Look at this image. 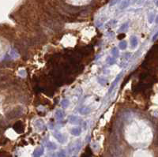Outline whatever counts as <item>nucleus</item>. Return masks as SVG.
I'll return each mask as SVG.
<instances>
[{
  "instance_id": "nucleus-1",
  "label": "nucleus",
  "mask_w": 158,
  "mask_h": 157,
  "mask_svg": "<svg viewBox=\"0 0 158 157\" xmlns=\"http://www.w3.org/2000/svg\"><path fill=\"white\" fill-rule=\"evenodd\" d=\"M13 128L18 133H22L24 132V125H23L22 122L21 121L17 122L14 125Z\"/></svg>"
},
{
  "instance_id": "nucleus-2",
  "label": "nucleus",
  "mask_w": 158,
  "mask_h": 157,
  "mask_svg": "<svg viewBox=\"0 0 158 157\" xmlns=\"http://www.w3.org/2000/svg\"><path fill=\"white\" fill-rule=\"evenodd\" d=\"M121 77H122V73L120 74H119L118 76L115 77V81H113L112 82V85H111V87H110V88H109V90H108V93H111L112 92V91L114 89V88L115 87V85H117V83H118V81H119V79L121 78Z\"/></svg>"
},
{
  "instance_id": "nucleus-3",
  "label": "nucleus",
  "mask_w": 158,
  "mask_h": 157,
  "mask_svg": "<svg viewBox=\"0 0 158 157\" xmlns=\"http://www.w3.org/2000/svg\"><path fill=\"white\" fill-rule=\"evenodd\" d=\"M131 48H135L137 46H138V38L135 36H133L131 37Z\"/></svg>"
},
{
  "instance_id": "nucleus-4",
  "label": "nucleus",
  "mask_w": 158,
  "mask_h": 157,
  "mask_svg": "<svg viewBox=\"0 0 158 157\" xmlns=\"http://www.w3.org/2000/svg\"><path fill=\"white\" fill-rule=\"evenodd\" d=\"M89 111H90V109H89L88 107H82L81 108H80L79 110V113L82 114V115L89 114Z\"/></svg>"
},
{
  "instance_id": "nucleus-5",
  "label": "nucleus",
  "mask_w": 158,
  "mask_h": 157,
  "mask_svg": "<svg viewBox=\"0 0 158 157\" xmlns=\"http://www.w3.org/2000/svg\"><path fill=\"white\" fill-rule=\"evenodd\" d=\"M69 122L72 124H77L80 122V120L77 117L74 116V115H70L69 117Z\"/></svg>"
},
{
  "instance_id": "nucleus-6",
  "label": "nucleus",
  "mask_w": 158,
  "mask_h": 157,
  "mask_svg": "<svg viewBox=\"0 0 158 157\" xmlns=\"http://www.w3.org/2000/svg\"><path fill=\"white\" fill-rule=\"evenodd\" d=\"M55 116L58 119H62L64 118L65 113L63 111H61V110H57L55 112Z\"/></svg>"
},
{
  "instance_id": "nucleus-7",
  "label": "nucleus",
  "mask_w": 158,
  "mask_h": 157,
  "mask_svg": "<svg viewBox=\"0 0 158 157\" xmlns=\"http://www.w3.org/2000/svg\"><path fill=\"white\" fill-rule=\"evenodd\" d=\"M129 5H130V0H123V1L122 2L121 6H120V9H121V10L126 9Z\"/></svg>"
},
{
  "instance_id": "nucleus-8",
  "label": "nucleus",
  "mask_w": 158,
  "mask_h": 157,
  "mask_svg": "<svg viewBox=\"0 0 158 157\" xmlns=\"http://www.w3.org/2000/svg\"><path fill=\"white\" fill-rule=\"evenodd\" d=\"M61 104H62L63 108H67V107L69 106L70 101L67 99H63L62 101H61Z\"/></svg>"
},
{
  "instance_id": "nucleus-9",
  "label": "nucleus",
  "mask_w": 158,
  "mask_h": 157,
  "mask_svg": "<svg viewBox=\"0 0 158 157\" xmlns=\"http://www.w3.org/2000/svg\"><path fill=\"white\" fill-rule=\"evenodd\" d=\"M71 133L73 135H75V136H77L79 135L80 133H81V129L80 128H74L71 130Z\"/></svg>"
},
{
  "instance_id": "nucleus-10",
  "label": "nucleus",
  "mask_w": 158,
  "mask_h": 157,
  "mask_svg": "<svg viewBox=\"0 0 158 157\" xmlns=\"http://www.w3.org/2000/svg\"><path fill=\"white\" fill-rule=\"evenodd\" d=\"M119 48L121 49V50H125V49L126 48V47H127V43L126 41H121L119 43Z\"/></svg>"
},
{
  "instance_id": "nucleus-11",
  "label": "nucleus",
  "mask_w": 158,
  "mask_h": 157,
  "mask_svg": "<svg viewBox=\"0 0 158 157\" xmlns=\"http://www.w3.org/2000/svg\"><path fill=\"white\" fill-rule=\"evenodd\" d=\"M112 55L113 57H114L115 58L118 57V55H119V50H118V48H114L112 49Z\"/></svg>"
},
{
  "instance_id": "nucleus-12",
  "label": "nucleus",
  "mask_w": 158,
  "mask_h": 157,
  "mask_svg": "<svg viewBox=\"0 0 158 157\" xmlns=\"http://www.w3.org/2000/svg\"><path fill=\"white\" fill-rule=\"evenodd\" d=\"M128 27H129V23L128 22L124 23V24L122 25L121 27H120L119 32H122V31H124V30H126L127 29H128Z\"/></svg>"
},
{
  "instance_id": "nucleus-13",
  "label": "nucleus",
  "mask_w": 158,
  "mask_h": 157,
  "mask_svg": "<svg viewBox=\"0 0 158 157\" xmlns=\"http://www.w3.org/2000/svg\"><path fill=\"white\" fill-rule=\"evenodd\" d=\"M10 56L12 58H18V54L16 52L15 50H14V49H12V50L10 51Z\"/></svg>"
},
{
  "instance_id": "nucleus-14",
  "label": "nucleus",
  "mask_w": 158,
  "mask_h": 157,
  "mask_svg": "<svg viewBox=\"0 0 158 157\" xmlns=\"http://www.w3.org/2000/svg\"><path fill=\"white\" fill-rule=\"evenodd\" d=\"M108 62L109 63L110 65H113V64H115V58H111V57H109V58H108Z\"/></svg>"
},
{
  "instance_id": "nucleus-15",
  "label": "nucleus",
  "mask_w": 158,
  "mask_h": 157,
  "mask_svg": "<svg viewBox=\"0 0 158 157\" xmlns=\"http://www.w3.org/2000/svg\"><path fill=\"white\" fill-rule=\"evenodd\" d=\"M154 17H155L154 13H151L149 14V22L152 23L153 22V19H154Z\"/></svg>"
},
{
  "instance_id": "nucleus-16",
  "label": "nucleus",
  "mask_w": 158,
  "mask_h": 157,
  "mask_svg": "<svg viewBox=\"0 0 158 157\" xmlns=\"http://www.w3.org/2000/svg\"><path fill=\"white\" fill-rule=\"evenodd\" d=\"M119 2H120V0H112V1H111V3H110V4H109V6H115V5H116L117 3H119Z\"/></svg>"
},
{
  "instance_id": "nucleus-17",
  "label": "nucleus",
  "mask_w": 158,
  "mask_h": 157,
  "mask_svg": "<svg viewBox=\"0 0 158 157\" xmlns=\"http://www.w3.org/2000/svg\"><path fill=\"white\" fill-rule=\"evenodd\" d=\"M105 82H106V81L104 80V79H103V78H100V79H99V83L100 84H101L102 85H104L105 84Z\"/></svg>"
},
{
  "instance_id": "nucleus-18",
  "label": "nucleus",
  "mask_w": 158,
  "mask_h": 157,
  "mask_svg": "<svg viewBox=\"0 0 158 157\" xmlns=\"http://www.w3.org/2000/svg\"><path fill=\"white\" fill-rule=\"evenodd\" d=\"M125 36H126V34H124V33L119 34V36H118V39H123Z\"/></svg>"
},
{
  "instance_id": "nucleus-19",
  "label": "nucleus",
  "mask_w": 158,
  "mask_h": 157,
  "mask_svg": "<svg viewBox=\"0 0 158 157\" xmlns=\"http://www.w3.org/2000/svg\"><path fill=\"white\" fill-rule=\"evenodd\" d=\"M157 37H158V31H157V32H156L154 36H153V39H153V41L156 40V39H157Z\"/></svg>"
},
{
  "instance_id": "nucleus-20",
  "label": "nucleus",
  "mask_w": 158,
  "mask_h": 157,
  "mask_svg": "<svg viewBox=\"0 0 158 157\" xmlns=\"http://www.w3.org/2000/svg\"><path fill=\"white\" fill-rule=\"evenodd\" d=\"M19 74L21 75H22V76H25V70H20Z\"/></svg>"
},
{
  "instance_id": "nucleus-21",
  "label": "nucleus",
  "mask_w": 158,
  "mask_h": 157,
  "mask_svg": "<svg viewBox=\"0 0 158 157\" xmlns=\"http://www.w3.org/2000/svg\"><path fill=\"white\" fill-rule=\"evenodd\" d=\"M156 5L158 6V0H157V2H156Z\"/></svg>"
},
{
  "instance_id": "nucleus-22",
  "label": "nucleus",
  "mask_w": 158,
  "mask_h": 157,
  "mask_svg": "<svg viewBox=\"0 0 158 157\" xmlns=\"http://www.w3.org/2000/svg\"><path fill=\"white\" fill-rule=\"evenodd\" d=\"M157 22L158 23V16H157Z\"/></svg>"
}]
</instances>
